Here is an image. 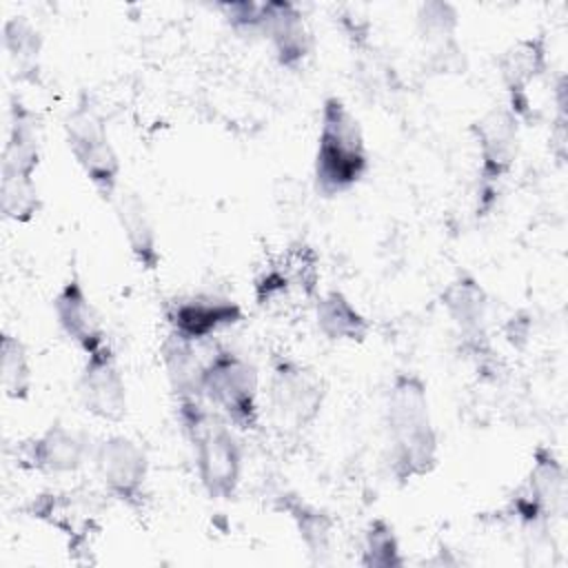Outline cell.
Listing matches in <instances>:
<instances>
[{
    "instance_id": "2e32d148",
    "label": "cell",
    "mask_w": 568,
    "mask_h": 568,
    "mask_svg": "<svg viewBox=\"0 0 568 568\" xmlns=\"http://www.w3.org/2000/svg\"><path fill=\"white\" fill-rule=\"evenodd\" d=\"M262 36L271 42L275 60L282 69L297 71L311 55V31L300 7L288 0L264 2Z\"/></svg>"
},
{
    "instance_id": "cb8c5ba5",
    "label": "cell",
    "mask_w": 568,
    "mask_h": 568,
    "mask_svg": "<svg viewBox=\"0 0 568 568\" xmlns=\"http://www.w3.org/2000/svg\"><path fill=\"white\" fill-rule=\"evenodd\" d=\"M0 382L2 390L13 402H27L33 386L31 362L24 342L18 335L2 333L0 342Z\"/></svg>"
},
{
    "instance_id": "ba28073f",
    "label": "cell",
    "mask_w": 568,
    "mask_h": 568,
    "mask_svg": "<svg viewBox=\"0 0 568 568\" xmlns=\"http://www.w3.org/2000/svg\"><path fill=\"white\" fill-rule=\"evenodd\" d=\"M93 466L104 490L133 513H144L149 490L146 450L126 435H109L93 446Z\"/></svg>"
},
{
    "instance_id": "9a60e30c",
    "label": "cell",
    "mask_w": 568,
    "mask_h": 568,
    "mask_svg": "<svg viewBox=\"0 0 568 568\" xmlns=\"http://www.w3.org/2000/svg\"><path fill=\"white\" fill-rule=\"evenodd\" d=\"M53 313L62 333L84 353L102 348L106 342V331L102 326L100 313L89 300L78 273H71L53 297Z\"/></svg>"
},
{
    "instance_id": "44dd1931",
    "label": "cell",
    "mask_w": 568,
    "mask_h": 568,
    "mask_svg": "<svg viewBox=\"0 0 568 568\" xmlns=\"http://www.w3.org/2000/svg\"><path fill=\"white\" fill-rule=\"evenodd\" d=\"M293 521L300 541L304 544L313 564H326L333 548V519L326 510L313 506L295 493H282L275 504Z\"/></svg>"
},
{
    "instance_id": "d4e9b609",
    "label": "cell",
    "mask_w": 568,
    "mask_h": 568,
    "mask_svg": "<svg viewBox=\"0 0 568 568\" xmlns=\"http://www.w3.org/2000/svg\"><path fill=\"white\" fill-rule=\"evenodd\" d=\"M359 564L364 568H402V566H406V557L402 555V546H399L395 526L388 519L375 517L368 521V526L364 530Z\"/></svg>"
},
{
    "instance_id": "f546056e",
    "label": "cell",
    "mask_w": 568,
    "mask_h": 568,
    "mask_svg": "<svg viewBox=\"0 0 568 568\" xmlns=\"http://www.w3.org/2000/svg\"><path fill=\"white\" fill-rule=\"evenodd\" d=\"M291 288H293V284H291L284 266L277 260L275 264H271L255 277V302H257V306H271V304L284 300L291 293Z\"/></svg>"
},
{
    "instance_id": "30bf717a",
    "label": "cell",
    "mask_w": 568,
    "mask_h": 568,
    "mask_svg": "<svg viewBox=\"0 0 568 568\" xmlns=\"http://www.w3.org/2000/svg\"><path fill=\"white\" fill-rule=\"evenodd\" d=\"M78 395L87 413L102 422H122L129 408L126 382L109 344L87 355L78 377Z\"/></svg>"
},
{
    "instance_id": "484cf974",
    "label": "cell",
    "mask_w": 568,
    "mask_h": 568,
    "mask_svg": "<svg viewBox=\"0 0 568 568\" xmlns=\"http://www.w3.org/2000/svg\"><path fill=\"white\" fill-rule=\"evenodd\" d=\"M42 209L36 178H0V211L4 220L27 224Z\"/></svg>"
},
{
    "instance_id": "3957f363",
    "label": "cell",
    "mask_w": 568,
    "mask_h": 568,
    "mask_svg": "<svg viewBox=\"0 0 568 568\" xmlns=\"http://www.w3.org/2000/svg\"><path fill=\"white\" fill-rule=\"evenodd\" d=\"M209 402L175 406L182 430L193 448L195 470L211 499L235 497L242 479V446L231 426L206 408Z\"/></svg>"
},
{
    "instance_id": "ac0fdd59",
    "label": "cell",
    "mask_w": 568,
    "mask_h": 568,
    "mask_svg": "<svg viewBox=\"0 0 568 568\" xmlns=\"http://www.w3.org/2000/svg\"><path fill=\"white\" fill-rule=\"evenodd\" d=\"M27 515L53 526L62 535H67V548L69 557L78 561L82 552L91 548V537L100 532V524L95 521L93 515L84 517L78 515V501L73 499L71 493H60V490H47L33 497L27 504Z\"/></svg>"
},
{
    "instance_id": "ffe728a7",
    "label": "cell",
    "mask_w": 568,
    "mask_h": 568,
    "mask_svg": "<svg viewBox=\"0 0 568 568\" xmlns=\"http://www.w3.org/2000/svg\"><path fill=\"white\" fill-rule=\"evenodd\" d=\"M160 355H162V364L166 371V379H169L175 406L206 402L202 390L204 362L197 357L195 344L169 331V335L160 346Z\"/></svg>"
},
{
    "instance_id": "83f0119b",
    "label": "cell",
    "mask_w": 568,
    "mask_h": 568,
    "mask_svg": "<svg viewBox=\"0 0 568 568\" xmlns=\"http://www.w3.org/2000/svg\"><path fill=\"white\" fill-rule=\"evenodd\" d=\"M459 18L457 9L448 2H424L417 11V27L419 33L428 42H439L442 47L455 44V31H457Z\"/></svg>"
},
{
    "instance_id": "e0dca14e",
    "label": "cell",
    "mask_w": 568,
    "mask_h": 568,
    "mask_svg": "<svg viewBox=\"0 0 568 568\" xmlns=\"http://www.w3.org/2000/svg\"><path fill=\"white\" fill-rule=\"evenodd\" d=\"M40 118L29 109L20 95L9 100V126L2 149L0 178H33L40 166Z\"/></svg>"
},
{
    "instance_id": "5bb4252c",
    "label": "cell",
    "mask_w": 568,
    "mask_h": 568,
    "mask_svg": "<svg viewBox=\"0 0 568 568\" xmlns=\"http://www.w3.org/2000/svg\"><path fill=\"white\" fill-rule=\"evenodd\" d=\"M242 317V306L235 300L213 293L180 297L166 306L169 331L193 344L240 324Z\"/></svg>"
},
{
    "instance_id": "4fadbf2b",
    "label": "cell",
    "mask_w": 568,
    "mask_h": 568,
    "mask_svg": "<svg viewBox=\"0 0 568 568\" xmlns=\"http://www.w3.org/2000/svg\"><path fill=\"white\" fill-rule=\"evenodd\" d=\"M548 67V49L544 36H532L510 44L497 60V69L508 93V111L519 122H532V100L528 87L544 75Z\"/></svg>"
},
{
    "instance_id": "7402d4cb",
    "label": "cell",
    "mask_w": 568,
    "mask_h": 568,
    "mask_svg": "<svg viewBox=\"0 0 568 568\" xmlns=\"http://www.w3.org/2000/svg\"><path fill=\"white\" fill-rule=\"evenodd\" d=\"M315 324L328 342L362 344L371 333L368 317L337 288L317 295Z\"/></svg>"
},
{
    "instance_id": "7a4b0ae2",
    "label": "cell",
    "mask_w": 568,
    "mask_h": 568,
    "mask_svg": "<svg viewBox=\"0 0 568 568\" xmlns=\"http://www.w3.org/2000/svg\"><path fill=\"white\" fill-rule=\"evenodd\" d=\"M368 166L371 158L359 120L342 98H324L313 158L315 191L322 197L344 195L364 180Z\"/></svg>"
},
{
    "instance_id": "603a6c76",
    "label": "cell",
    "mask_w": 568,
    "mask_h": 568,
    "mask_svg": "<svg viewBox=\"0 0 568 568\" xmlns=\"http://www.w3.org/2000/svg\"><path fill=\"white\" fill-rule=\"evenodd\" d=\"M2 44L22 80H36L42 51V36L27 16L7 18L2 24Z\"/></svg>"
},
{
    "instance_id": "6da1fadb",
    "label": "cell",
    "mask_w": 568,
    "mask_h": 568,
    "mask_svg": "<svg viewBox=\"0 0 568 568\" xmlns=\"http://www.w3.org/2000/svg\"><path fill=\"white\" fill-rule=\"evenodd\" d=\"M386 435L390 446V473L399 484L426 477L439 459L426 382L417 373H397L386 395Z\"/></svg>"
},
{
    "instance_id": "52a82bcc",
    "label": "cell",
    "mask_w": 568,
    "mask_h": 568,
    "mask_svg": "<svg viewBox=\"0 0 568 568\" xmlns=\"http://www.w3.org/2000/svg\"><path fill=\"white\" fill-rule=\"evenodd\" d=\"M470 133L479 151L477 215H486L495 206L501 180L513 171L519 155V120L508 106L490 109L470 124Z\"/></svg>"
},
{
    "instance_id": "4316f807",
    "label": "cell",
    "mask_w": 568,
    "mask_h": 568,
    "mask_svg": "<svg viewBox=\"0 0 568 568\" xmlns=\"http://www.w3.org/2000/svg\"><path fill=\"white\" fill-rule=\"evenodd\" d=\"M280 264L284 266L291 284L308 300H317L320 288V257L306 242H295L282 253Z\"/></svg>"
},
{
    "instance_id": "8fae6325",
    "label": "cell",
    "mask_w": 568,
    "mask_h": 568,
    "mask_svg": "<svg viewBox=\"0 0 568 568\" xmlns=\"http://www.w3.org/2000/svg\"><path fill=\"white\" fill-rule=\"evenodd\" d=\"M93 448L89 439L62 422L49 424L40 435L24 439L16 450V464L40 475H71L82 468Z\"/></svg>"
},
{
    "instance_id": "d6986e66",
    "label": "cell",
    "mask_w": 568,
    "mask_h": 568,
    "mask_svg": "<svg viewBox=\"0 0 568 568\" xmlns=\"http://www.w3.org/2000/svg\"><path fill=\"white\" fill-rule=\"evenodd\" d=\"M111 204L135 264L146 273H155L162 255L158 248L155 224L144 200L133 191H118Z\"/></svg>"
},
{
    "instance_id": "9c48e42d",
    "label": "cell",
    "mask_w": 568,
    "mask_h": 568,
    "mask_svg": "<svg viewBox=\"0 0 568 568\" xmlns=\"http://www.w3.org/2000/svg\"><path fill=\"white\" fill-rule=\"evenodd\" d=\"M271 404L284 422L306 428L322 413L324 382L311 366L280 357L271 373Z\"/></svg>"
},
{
    "instance_id": "277c9868",
    "label": "cell",
    "mask_w": 568,
    "mask_h": 568,
    "mask_svg": "<svg viewBox=\"0 0 568 568\" xmlns=\"http://www.w3.org/2000/svg\"><path fill=\"white\" fill-rule=\"evenodd\" d=\"M62 129L75 164L82 169L98 195L113 202L118 195L122 164L115 146L111 144L106 122L87 93H82L78 104L64 115Z\"/></svg>"
},
{
    "instance_id": "7c38bea8",
    "label": "cell",
    "mask_w": 568,
    "mask_h": 568,
    "mask_svg": "<svg viewBox=\"0 0 568 568\" xmlns=\"http://www.w3.org/2000/svg\"><path fill=\"white\" fill-rule=\"evenodd\" d=\"M439 302L457 328L464 348H468L473 355L490 353L488 293L481 282L470 273H459L444 286Z\"/></svg>"
},
{
    "instance_id": "8992f818",
    "label": "cell",
    "mask_w": 568,
    "mask_h": 568,
    "mask_svg": "<svg viewBox=\"0 0 568 568\" xmlns=\"http://www.w3.org/2000/svg\"><path fill=\"white\" fill-rule=\"evenodd\" d=\"M566 510V468L548 446H537L526 479L508 501L510 517L526 530H544Z\"/></svg>"
},
{
    "instance_id": "f1b7e54d",
    "label": "cell",
    "mask_w": 568,
    "mask_h": 568,
    "mask_svg": "<svg viewBox=\"0 0 568 568\" xmlns=\"http://www.w3.org/2000/svg\"><path fill=\"white\" fill-rule=\"evenodd\" d=\"M226 24L240 36H262L264 29V2H224L220 4Z\"/></svg>"
},
{
    "instance_id": "5b68a950",
    "label": "cell",
    "mask_w": 568,
    "mask_h": 568,
    "mask_svg": "<svg viewBox=\"0 0 568 568\" xmlns=\"http://www.w3.org/2000/svg\"><path fill=\"white\" fill-rule=\"evenodd\" d=\"M202 390L229 424L240 430L260 426V375L257 368L226 346H217L204 362Z\"/></svg>"
}]
</instances>
